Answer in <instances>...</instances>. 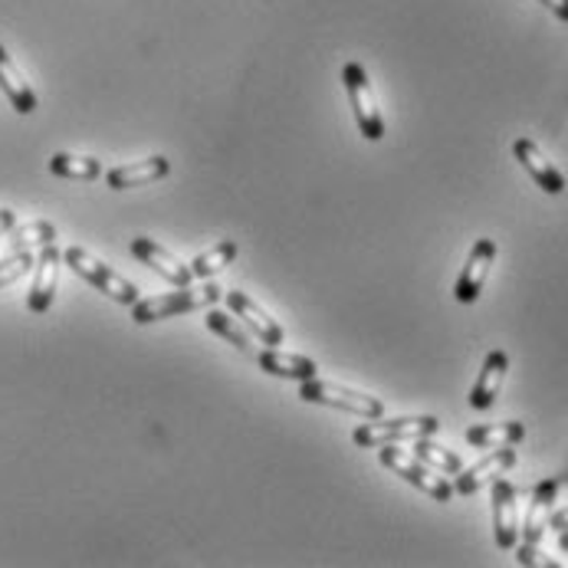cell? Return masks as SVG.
Masks as SVG:
<instances>
[{
	"label": "cell",
	"mask_w": 568,
	"mask_h": 568,
	"mask_svg": "<svg viewBox=\"0 0 568 568\" xmlns=\"http://www.w3.org/2000/svg\"><path fill=\"white\" fill-rule=\"evenodd\" d=\"M493 263H496V244H493L489 237H480V241L474 244V250H470V256H467V263H464L457 283H454V300H457V303L470 306V303L480 300Z\"/></svg>",
	"instance_id": "9"
},
{
	"label": "cell",
	"mask_w": 568,
	"mask_h": 568,
	"mask_svg": "<svg viewBox=\"0 0 568 568\" xmlns=\"http://www.w3.org/2000/svg\"><path fill=\"white\" fill-rule=\"evenodd\" d=\"M410 454H414L417 460H424L427 467H434L437 474H450V477H457V474L464 470V460H460L454 450H447V447L434 444L430 437H417V440H410Z\"/></svg>",
	"instance_id": "20"
},
{
	"label": "cell",
	"mask_w": 568,
	"mask_h": 568,
	"mask_svg": "<svg viewBox=\"0 0 568 568\" xmlns=\"http://www.w3.org/2000/svg\"><path fill=\"white\" fill-rule=\"evenodd\" d=\"M168 174H171V162L164 155H152L145 162L119 164V168L105 171V184L112 191H129V187H145L152 181H162Z\"/></svg>",
	"instance_id": "16"
},
{
	"label": "cell",
	"mask_w": 568,
	"mask_h": 568,
	"mask_svg": "<svg viewBox=\"0 0 568 568\" xmlns=\"http://www.w3.org/2000/svg\"><path fill=\"white\" fill-rule=\"evenodd\" d=\"M50 171L57 178H73V181H95L102 174V164L89 155H67V152H57L50 159Z\"/></svg>",
	"instance_id": "24"
},
{
	"label": "cell",
	"mask_w": 568,
	"mask_h": 568,
	"mask_svg": "<svg viewBox=\"0 0 568 568\" xmlns=\"http://www.w3.org/2000/svg\"><path fill=\"white\" fill-rule=\"evenodd\" d=\"M33 266H37L33 250H20V253H7V256H0V290H3V286H10V283H17L20 276H27Z\"/></svg>",
	"instance_id": "25"
},
{
	"label": "cell",
	"mask_w": 568,
	"mask_h": 568,
	"mask_svg": "<svg viewBox=\"0 0 568 568\" xmlns=\"http://www.w3.org/2000/svg\"><path fill=\"white\" fill-rule=\"evenodd\" d=\"M526 437V424L519 420H503V424H474L464 430V440L477 450H493V447H516Z\"/></svg>",
	"instance_id": "18"
},
{
	"label": "cell",
	"mask_w": 568,
	"mask_h": 568,
	"mask_svg": "<svg viewBox=\"0 0 568 568\" xmlns=\"http://www.w3.org/2000/svg\"><path fill=\"white\" fill-rule=\"evenodd\" d=\"M342 82H345V92H348V102L355 109V122H358V132L368 139V142H382L385 139V115L378 109V99H375V89L368 82V73L358 60H348L342 67Z\"/></svg>",
	"instance_id": "6"
},
{
	"label": "cell",
	"mask_w": 568,
	"mask_h": 568,
	"mask_svg": "<svg viewBox=\"0 0 568 568\" xmlns=\"http://www.w3.org/2000/svg\"><path fill=\"white\" fill-rule=\"evenodd\" d=\"M63 263L85 280L89 286H95L102 296H109L112 303H119V306H135L139 300H142V293H139V286L132 283V280H125V276H119L112 266H105L99 256H92L89 250H82V246H70L67 253H63Z\"/></svg>",
	"instance_id": "2"
},
{
	"label": "cell",
	"mask_w": 568,
	"mask_h": 568,
	"mask_svg": "<svg viewBox=\"0 0 568 568\" xmlns=\"http://www.w3.org/2000/svg\"><path fill=\"white\" fill-rule=\"evenodd\" d=\"M549 529H556V532H562V529H568V506H566V509H552Z\"/></svg>",
	"instance_id": "27"
},
{
	"label": "cell",
	"mask_w": 568,
	"mask_h": 568,
	"mask_svg": "<svg viewBox=\"0 0 568 568\" xmlns=\"http://www.w3.org/2000/svg\"><path fill=\"white\" fill-rule=\"evenodd\" d=\"M489 503H493V539L499 549H516L519 542V493L509 480L496 477L489 484Z\"/></svg>",
	"instance_id": "8"
},
{
	"label": "cell",
	"mask_w": 568,
	"mask_h": 568,
	"mask_svg": "<svg viewBox=\"0 0 568 568\" xmlns=\"http://www.w3.org/2000/svg\"><path fill=\"white\" fill-rule=\"evenodd\" d=\"M57 241V227L50 221H30L23 227L7 231V253H20L30 246H47Z\"/></svg>",
	"instance_id": "22"
},
{
	"label": "cell",
	"mask_w": 568,
	"mask_h": 568,
	"mask_svg": "<svg viewBox=\"0 0 568 568\" xmlns=\"http://www.w3.org/2000/svg\"><path fill=\"white\" fill-rule=\"evenodd\" d=\"M378 460H382V467H388L395 477H402V480L410 484L414 489L427 493L430 499H437V503H450V499H454V487H450L434 467H427L424 460H417L410 450H398L395 444H385V447H378Z\"/></svg>",
	"instance_id": "7"
},
{
	"label": "cell",
	"mask_w": 568,
	"mask_h": 568,
	"mask_svg": "<svg viewBox=\"0 0 568 568\" xmlns=\"http://www.w3.org/2000/svg\"><path fill=\"white\" fill-rule=\"evenodd\" d=\"M539 3H546L559 20H566L568 23V0H539Z\"/></svg>",
	"instance_id": "28"
},
{
	"label": "cell",
	"mask_w": 568,
	"mask_h": 568,
	"mask_svg": "<svg viewBox=\"0 0 568 568\" xmlns=\"http://www.w3.org/2000/svg\"><path fill=\"white\" fill-rule=\"evenodd\" d=\"M0 89H3V95L10 99V105L20 112V115H30V112H37V92H33V85L23 80V73L17 70V63L10 60V53L0 47Z\"/></svg>",
	"instance_id": "19"
},
{
	"label": "cell",
	"mask_w": 568,
	"mask_h": 568,
	"mask_svg": "<svg viewBox=\"0 0 568 568\" xmlns=\"http://www.w3.org/2000/svg\"><path fill=\"white\" fill-rule=\"evenodd\" d=\"M506 372H509V355L503 348H493L484 358L480 378H477V385L470 392V407L474 410H489L496 405V398L503 392V382H506Z\"/></svg>",
	"instance_id": "15"
},
{
	"label": "cell",
	"mask_w": 568,
	"mask_h": 568,
	"mask_svg": "<svg viewBox=\"0 0 568 568\" xmlns=\"http://www.w3.org/2000/svg\"><path fill=\"white\" fill-rule=\"evenodd\" d=\"M204 323L207 328L214 332V335H221V338H227L237 352H244L253 358V342H250V335H246L244 328L237 325V316L234 313H224V310H214V306H207V313H204Z\"/></svg>",
	"instance_id": "21"
},
{
	"label": "cell",
	"mask_w": 568,
	"mask_h": 568,
	"mask_svg": "<svg viewBox=\"0 0 568 568\" xmlns=\"http://www.w3.org/2000/svg\"><path fill=\"white\" fill-rule=\"evenodd\" d=\"M256 365H260V372H266L273 378H290V382H306V378H316V372H320V365L313 358L283 352V348L256 352Z\"/></svg>",
	"instance_id": "17"
},
{
	"label": "cell",
	"mask_w": 568,
	"mask_h": 568,
	"mask_svg": "<svg viewBox=\"0 0 568 568\" xmlns=\"http://www.w3.org/2000/svg\"><path fill=\"white\" fill-rule=\"evenodd\" d=\"M440 430V420L434 414H417V417H392V420H382V417H372L368 424H358L352 430V440L355 447L362 450H378L385 444H398V440H417V437H434Z\"/></svg>",
	"instance_id": "3"
},
{
	"label": "cell",
	"mask_w": 568,
	"mask_h": 568,
	"mask_svg": "<svg viewBox=\"0 0 568 568\" xmlns=\"http://www.w3.org/2000/svg\"><path fill=\"white\" fill-rule=\"evenodd\" d=\"M300 402L335 407V410H345V414H355V417H365V420L385 414L382 398H375L368 392H358V388H348V385H338V382H320V378L300 382Z\"/></svg>",
	"instance_id": "4"
},
{
	"label": "cell",
	"mask_w": 568,
	"mask_h": 568,
	"mask_svg": "<svg viewBox=\"0 0 568 568\" xmlns=\"http://www.w3.org/2000/svg\"><path fill=\"white\" fill-rule=\"evenodd\" d=\"M224 296L221 286L207 283V286H178V293H164V296H152V300H139L132 306V320L139 325L162 323V320H174V316H184V313H197V310H207L214 306L217 300Z\"/></svg>",
	"instance_id": "1"
},
{
	"label": "cell",
	"mask_w": 568,
	"mask_h": 568,
	"mask_svg": "<svg viewBox=\"0 0 568 568\" xmlns=\"http://www.w3.org/2000/svg\"><path fill=\"white\" fill-rule=\"evenodd\" d=\"M559 549H562V552H568V529H562V532H559Z\"/></svg>",
	"instance_id": "29"
},
{
	"label": "cell",
	"mask_w": 568,
	"mask_h": 568,
	"mask_svg": "<svg viewBox=\"0 0 568 568\" xmlns=\"http://www.w3.org/2000/svg\"><path fill=\"white\" fill-rule=\"evenodd\" d=\"M234 260H237V244H234V241H221L217 246H211V250L197 253L187 266H191L194 280H204V276L221 273V270H224V266H231Z\"/></svg>",
	"instance_id": "23"
},
{
	"label": "cell",
	"mask_w": 568,
	"mask_h": 568,
	"mask_svg": "<svg viewBox=\"0 0 568 568\" xmlns=\"http://www.w3.org/2000/svg\"><path fill=\"white\" fill-rule=\"evenodd\" d=\"M60 260H63V253L57 250V244L40 246V253H37V273H33L30 296H27V310L37 316L50 313V306H53V296L60 286Z\"/></svg>",
	"instance_id": "10"
},
{
	"label": "cell",
	"mask_w": 568,
	"mask_h": 568,
	"mask_svg": "<svg viewBox=\"0 0 568 568\" xmlns=\"http://www.w3.org/2000/svg\"><path fill=\"white\" fill-rule=\"evenodd\" d=\"M224 300H227V310H231L246 328H253V335H256L263 345H270V348L283 345V335H286L283 325H280V320H273L260 303H253V300H250L246 293H241V290H227Z\"/></svg>",
	"instance_id": "11"
},
{
	"label": "cell",
	"mask_w": 568,
	"mask_h": 568,
	"mask_svg": "<svg viewBox=\"0 0 568 568\" xmlns=\"http://www.w3.org/2000/svg\"><path fill=\"white\" fill-rule=\"evenodd\" d=\"M513 467H516V450H513V447H493L480 464L464 467V470L457 474L454 493H460V496H474V493H480L484 487H489L496 477H503V474H506V470H513Z\"/></svg>",
	"instance_id": "12"
},
{
	"label": "cell",
	"mask_w": 568,
	"mask_h": 568,
	"mask_svg": "<svg viewBox=\"0 0 568 568\" xmlns=\"http://www.w3.org/2000/svg\"><path fill=\"white\" fill-rule=\"evenodd\" d=\"M17 227V214L10 207H0V237H7V231Z\"/></svg>",
	"instance_id": "26"
},
{
	"label": "cell",
	"mask_w": 568,
	"mask_h": 568,
	"mask_svg": "<svg viewBox=\"0 0 568 568\" xmlns=\"http://www.w3.org/2000/svg\"><path fill=\"white\" fill-rule=\"evenodd\" d=\"M562 480H542L539 487L532 489L529 496V509H526V523H519V566H536V556H539V542L549 529V519H552V506H556V496H559Z\"/></svg>",
	"instance_id": "5"
},
{
	"label": "cell",
	"mask_w": 568,
	"mask_h": 568,
	"mask_svg": "<svg viewBox=\"0 0 568 568\" xmlns=\"http://www.w3.org/2000/svg\"><path fill=\"white\" fill-rule=\"evenodd\" d=\"M132 256L142 260L145 266H152L162 280L174 283V286H191L194 283V273L187 263H181L171 250H164L162 244L149 241V237H135L132 241Z\"/></svg>",
	"instance_id": "14"
},
{
	"label": "cell",
	"mask_w": 568,
	"mask_h": 568,
	"mask_svg": "<svg viewBox=\"0 0 568 568\" xmlns=\"http://www.w3.org/2000/svg\"><path fill=\"white\" fill-rule=\"evenodd\" d=\"M513 155H516V162L529 171V178H532L546 194H562V191H566V174L546 159V152H542L532 139H516V142H513Z\"/></svg>",
	"instance_id": "13"
}]
</instances>
